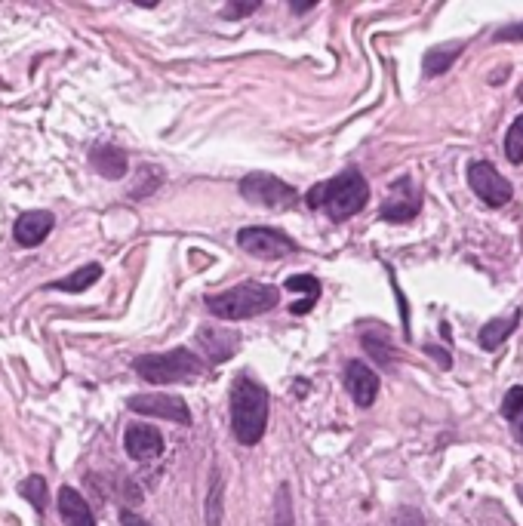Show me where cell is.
<instances>
[{"label":"cell","mask_w":523,"mask_h":526,"mask_svg":"<svg viewBox=\"0 0 523 526\" xmlns=\"http://www.w3.org/2000/svg\"><path fill=\"white\" fill-rule=\"evenodd\" d=\"M228 403H231V431L237 443L256 447L268 428V391L247 373H240L231 382Z\"/></svg>","instance_id":"cell-1"},{"label":"cell","mask_w":523,"mask_h":526,"mask_svg":"<svg viewBox=\"0 0 523 526\" xmlns=\"http://www.w3.org/2000/svg\"><path fill=\"white\" fill-rule=\"evenodd\" d=\"M367 200H370V185L364 176H360V170L351 167V170L333 176L330 182L314 185L305 197V204L311 210H324L333 222H345L364 210Z\"/></svg>","instance_id":"cell-2"},{"label":"cell","mask_w":523,"mask_h":526,"mask_svg":"<svg viewBox=\"0 0 523 526\" xmlns=\"http://www.w3.org/2000/svg\"><path fill=\"white\" fill-rule=\"evenodd\" d=\"M280 302V290L268 287V283H237V287L225 290V293H213L207 296V308L210 314H216L219 320H247V317H259L271 308H277Z\"/></svg>","instance_id":"cell-3"},{"label":"cell","mask_w":523,"mask_h":526,"mask_svg":"<svg viewBox=\"0 0 523 526\" xmlns=\"http://www.w3.org/2000/svg\"><path fill=\"white\" fill-rule=\"evenodd\" d=\"M133 370H136L139 379H145L151 385H173V382L194 379L200 370H204V363H200V357L188 348H173V351H164V354L136 357Z\"/></svg>","instance_id":"cell-4"},{"label":"cell","mask_w":523,"mask_h":526,"mask_svg":"<svg viewBox=\"0 0 523 526\" xmlns=\"http://www.w3.org/2000/svg\"><path fill=\"white\" fill-rule=\"evenodd\" d=\"M240 194H244L250 204L268 207V210H290L299 204V191L290 188L284 179L268 176V173H250L240 179Z\"/></svg>","instance_id":"cell-5"},{"label":"cell","mask_w":523,"mask_h":526,"mask_svg":"<svg viewBox=\"0 0 523 526\" xmlns=\"http://www.w3.org/2000/svg\"><path fill=\"white\" fill-rule=\"evenodd\" d=\"M240 250H247L256 259H284L290 253H296V240H290L284 231L277 228H265V225H253L237 234Z\"/></svg>","instance_id":"cell-6"},{"label":"cell","mask_w":523,"mask_h":526,"mask_svg":"<svg viewBox=\"0 0 523 526\" xmlns=\"http://www.w3.org/2000/svg\"><path fill=\"white\" fill-rule=\"evenodd\" d=\"M419 210H422V191L416 188L410 176H404L388 188V197H385L379 216L394 225H407L419 216Z\"/></svg>","instance_id":"cell-7"},{"label":"cell","mask_w":523,"mask_h":526,"mask_svg":"<svg viewBox=\"0 0 523 526\" xmlns=\"http://www.w3.org/2000/svg\"><path fill=\"white\" fill-rule=\"evenodd\" d=\"M468 182L477 191V197L484 200L487 207H493V210L505 207L511 200V182L493 164H487V160H477V164H471Z\"/></svg>","instance_id":"cell-8"},{"label":"cell","mask_w":523,"mask_h":526,"mask_svg":"<svg viewBox=\"0 0 523 526\" xmlns=\"http://www.w3.org/2000/svg\"><path fill=\"white\" fill-rule=\"evenodd\" d=\"M127 407H130V413H139V416H154V419L191 425L188 403L176 394H136V397L127 400Z\"/></svg>","instance_id":"cell-9"},{"label":"cell","mask_w":523,"mask_h":526,"mask_svg":"<svg viewBox=\"0 0 523 526\" xmlns=\"http://www.w3.org/2000/svg\"><path fill=\"white\" fill-rule=\"evenodd\" d=\"M124 447H127V456L136 459V462H151L164 453V434L157 428L145 425V422H133L127 425L124 431Z\"/></svg>","instance_id":"cell-10"},{"label":"cell","mask_w":523,"mask_h":526,"mask_svg":"<svg viewBox=\"0 0 523 526\" xmlns=\"http://www.w3.org/2000/svg\"><path fill=\"white\" fill-rule=\"evenodd\" d=\"M345 388L357 407H373V400L379 397V376L367 367V363L351 360L345 367Z\"/></svg>","instance_id":"cell-11"},{"label":"cell","mask_w":523,"mask_h":526,"mask_svg":"<svg viewBox=\"0 0 523 526\" xmlns=\"http://www.w3.org/2000/svg\"><path fill=\"white\" fill-rule=\"evenodd\" d=\"M237 339H240L237 333H231L225 327H216V323H207V327L197 330V345H200V351L207 354L210 363H225L228 357H234V351L240 345Z\"/></svg>","instance_id":"cell-12"},{"label":"cell","mask_w":523,"mask_h":526,"mask_svg":"<svg viewBox=\"0 0 523 526\" xmlns=\"http://www.w3.org/2000/svg\"><path fill=\"white\" fill-rule=\"evenodd\" d=\"M53 225H56L53 213H47V210H31V213H25V216L16 219L13 237H16L19 247H40V244L47 240V234L53 231Z\"/></svg>","instance_id":"cell-13"},{"label":"cell","mask_w":523,"mask_h":526,"mask_svg":"<svg viewBox=\"0 0 523 526\" xmlns=\"http://www.w3.org/2000/svg\"><path fill=\"white\" fill-rule=\"evenodd\" d=\"M90 167L105 179H124L130 173V160H127L124 148L102 142V145L90 148Z\"/></svg>","instance_id":"cell-14"},{"label":"cell","mask_w":523,"mask_h":526,"mask_svg":"<svg viewBox=\"0 0 523 526\" xmlns=\"http://www.w3.org/2000/svg\"><path fill=\"white\" fill-rule=\"evenodd\" d=\"M59 517L65 526H96V517L87 505V499L80 496L74 487L59 490Z\"/></svg>","instance_id":"cell-15"},{"label":"cell","mask_w":523,"mask_h":526,"mask_svg":"<svg viewBox=\"0 0 523 526\" xmlns=\"http://www.w3.org/2000/svg\"><path fill=\"white\" fill-rule=\"evenodd\" d=\"M517 323H520V314H508V317H493L487 320L484 327H480V348H487V351H496L514 330H517Z\"/></svg>","instance_id":"cell-16"},{"label":"cell","mask_w":523,"mask_h":526,"mask_svg":"<svg viewBox=\"0 0 523 526\" xmlns=\"http://www.w3.org/2000/svg\"><path fill=\"white\" fill-rule=\"evenodd\" d=\"M99 277H102V265L90 262V265H84V268H77V271L65 274L62 280H53L47 290H59V293H84V290L93 287V283H96Z\"/></svg>","instance_id":"cell-17"},{"label":"cell","mask_w":523,"mask_h":526,"mask_svg":"<svg viewBox=\"0 0 523 526\" xmlns=\"http://www.w3.org/2000/svg\"><path fill=\"white\" fill-rule=\"evenodd\" d=\"M462 50H465L462 40H453V44H440V47L428 50V53H425V65H422V68H425V77H437V74L450 71L453 62L462 56Z\"/></svg>","instance_id":"cell-18"},{"label":"cell","mask_w":523,"mask_h":526,"mask_svg":"<svg viewBox=\"0 0 523 526\" xmlns=\"http://www.w3.org/2000/svg\"><path fill=\"white\" fill-rule=\"evenodd\" d=\"M287 290H293V293H305V302L290 308V314L299 317V314H308V311L314 308V302L320 299V280L311 277V274H296V277L287 280Z\"/></svg>","instance_id":"cell-19"},{"label":"cell","mask_w":523,"mask_h":526,"mask_svg":"<svg viewBox=\"0 0 523 526\" xmlns=\"http://www.w3.org/2000/svg\"><path fill=\"white\" fill-rule=\"evenodd\" d=\"M19 493L31 502V508L37 511V514H44L47 511V480L40 477V474H31L28 480H22V487H19Z\"/></svg>","instance_id":"cell-20"},{"label":"cell","mask_w":523,"mask_h":526,"mask_svg":"<svg viewBox=\"0 0 523 526\" xmlns=\"http://www.w3.org/2000/svg\"><path fill=\"white\" fill-rule=\"evenodd\" d=\"M207 526H222V477L213 471L210 496H207Z\"/></svg>","instance_id":"cell-21"},{"label":"cell","mask_w":523,"mask_h":526,"mask_svg":"<svg viewBox=\"0 0 523 526\" xmlns=\"http://www.w3.org/2000/svg\"><path fill=\"white\" fill-rule=\"evenodd\" d=\"M505 154L511 164H523V114L514 120L508 127V136H505Z\"/></svg>","instance_id":"cell-22"},{"label":"cell","mask_w":523,"mask_h":526,"mask_svg":"<svg viewBox=\"0 0 523 526\" xmlns=\"http://www.w3.org/2000/svg\"><path fill=\"white\" fill-rule=\"evenodd\" d=\"M364 348L382 363V367H394V360H397V354H394V348H391V342L388 339H379V336H364Z\"/></svg>","instance_id":"cell-23"},{"label":"cell","mask_w":523,"mask_h":526,"mask_svg":"<svg viewBox=\"0 0 523 526\" xmlns=\"http://www.w3.org/2000/svg\"><path fill=\"white\" fill-rule=\"evenodd\" d=\"M274 526H293V508H290V487L284 483L277 493V508H274Z\"/></svg>","instance_id":"cell-24"},{"label":"cell","mask_w":523,"mask_h":526,"mask_svg":"<svg viewBox=\"0 0 523 526\" xmlns=\"http://www.w3.org/2000/svg\"><path fill=\"white\" fill-rule=\"evenodd\" d=\"M259 10V0H234V4H225L222 7V16L225 19H244V16H250V13H256Z\"/></svg>","instance_id":"cell-25"},{"label":"cell","mask_w":523,"mask_h":526,"mask_svg":"<svg viewBox=\"0 0 523 526\" xmlns=\"http://www.w3.org/2000/svg\"><path fill=\"white\" fill-rule=\"evenodd\" d=\"M523 410V385H514L511 391H508V397H505V403H502V416L511 422L517 413Z\"/></svg>","instance_id":"cell-26"},{"label":"cell","mask_w":523,"mask_h":526,"mask_svg":"<svg viewBox=\"0 0 523 526\" xmlns=\"http://www.w3.org/2000/svg\"><path fill=\"white\" fill-rule=\"evenodd\" d=\"M496 40H499V44H502V40H508V44H514V40H523V22L499 28V31H496Z\"/></svg>","instance_id":"cell-27"},{"label":"cell","mask_w":523,"mask_h":526,"mask_svg":"<svg viewBox=\"0 0 523 526\" xmlns=\"http://www.w3.org/2000/svg\"><path fill=\"white\" fill-rule=\"evenodd\" d=\"M394 526H425L422 523V514L413 511V508H404L397 517H394Z\"/></svg>","instance_id":"cell-28"},{"label":"cell","mask_w":523,"mask_h":526,"mask_svg":"<svg viewBox=\"0 0 523 526\" xmlns=\"http://www.w3.org/2000/svg\"><path fill=\"white\" fill-rule=\"evenodd\" d=\"M120 526H151L145 517H139L136 511H124V514H120Z\"/></svg>","instance_id":"cell-29"},{"label":"cell","mask_w":523,"mask_h":526,"mask_svg":"<svg viewBox=\"0 0 523 526\" xmlns=\"http://www.w3.org/2000/svg\"><path fill=\"white\" fill-rule=\"evenodd\" d=\"M425 351H428L431 357H437V360H440V367H444V370H450V363H453V357H450V354H447L444 348H437V345H428Z\"/></svg>","instance_id":"cell-30"},{"label":"cell","mask_w":523,"mask_h":526,"mask_svg":"<svg viewBox=\"0 0 523 526\" xmlns=\"http://www.w3.org/2000/svg\"><path fill=\"white\" fill-rule=\"evenodd\" d=\"M511 428H514V437H517V440L523 443V410H520V413H517V416L511 419Z\"/></svg>","instance_id":"cell-31"},{"label":"cell","mask_w":523,"mask_h":526,"mask_svg":"<svg viewBox=\"0 0 523 526\" xmlns=\"http://www.w3.org/2000/svg\"><path fill=\"white\" fill-rule=\"evenodd\" d=\"M311 7H314V4H290V10H293V13H308Z\"/></svg>","instance_id":"cell-32"},{"label":"cell","mask_w":523,"mask_h":526,"mask_svg":"<svg viewBox=\"0 0 523 526\" xmlns=\"http://www.w3.org/2000/svg\"><path fill=\"white\" fill-rule=\"evenodd\" d=\"M517 496H520V499H523V487H517Z\"/></svg>","instance_id":"cell-33"}]
</instances>
